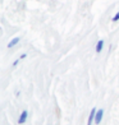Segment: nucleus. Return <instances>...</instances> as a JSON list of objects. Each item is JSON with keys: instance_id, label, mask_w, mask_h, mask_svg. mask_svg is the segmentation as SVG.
<instances>
[{"instance_id": "nucleus-5", "label": "nucleus", "mask_w": 119, "mask_h": 125, "mask_svg": "<svg viewBox=\"0 0 119 125\" xmlns=\"http://www.w3.org/2000/svg\"><path fill=\"white\" fill-rule=\"evenodd\" d=\"M103 47H104V40H99L97 43H96V52H101L103 51Z\"/></svg>"}, {"instance_id": "nucleus-1", "label": "nucleus", "mask_w": 119, "mask_h": 125, "mask_svg": "<svg viewBox=\"0 0 119 125\" xmlns=\"http://www.w3.org/2000/svg\"><path fill=\"white\" fill-rule=\"evenodd\" d=\"M103 116H104V110L100 109L96 111V116H95V124H100L101 120H103Z\"/></svg>"}, {"instance_id": "nucleus-3", "label": "nucleus", "mask_w": 119, "mask_h": 125, "mask_svg": "<svg viewBox=\"0 0 119 125\" xmlns=\"http://www.w3.org/2000/svg\"><path fill=\"white\" fill-rule=\"evenodd\" d=\"M27 117H28V111L27 110H23L21 112V116L18 119V124H24L26 120H27Z\"/></svg>"}, {"instance_id": "nucleus-7", "label": "nucleus", "mask_w": 119, "mask_h": 125, "mask_svg": "<svg viewBox=\"0 0 119 125\" xmlns=\"http://www.w3.org/2000/svg\"><path fill=\"white\" fill-rule=\"evenodd\" d=\"M21 60H22V59H21V58H18V59H17V60H15V61H14V62H13V66H17V65H18V62H19V61H21Z\"/></svg>"}, {"instance_id": "nucleus-8", "label": "nucleus", "mask_w": 119, "mask_h": 125, "mask_svg": "<svg viewBox=\"0 0 119 125\" xmlns=\"http://www.w3.org/2000/svg\"><path fill=\"white\" fill-rule=\"evenodd\" d=\"M19 58H21V59H24V58H27V54H22V55L19 56Z\"/></svg>"}, {"instance_id": "nucleus-2", "label": "nucleus", "mask_w": 119, "mask_h": 125, "mask_svg": "<svg viewBox=\"0 0 119 125\" xmlns=\"http://www.w3.org/2000/svg\"><path fill=\"white\" fill-rule=\"evenodd\" d=\"M96 111H97V109H96V107H92L91 112H90V116H88V120H87V125H91V124H92V121H95Z\"/></svg>"}, {"instance_id": "nucleus-4", "label": "nucleus", "mask_w": 119, "mask_h": 125, "mask_svg": "<svg viewBox=\"0 0 119 125\" xmlns=\"http://www.w3.org/2000/svg\"><path fill=\"white\" fill-rule=\"evenodd\" d=\"M21 41V38L19 37H14V38H12L10 40V42L8 43V49H12V47H14L15 45H18V42Z\"/></svg>"}, {"instance_id": "nucleus-6", "label": "nucleus", "mask_w": 119, "mask_h": 125, "mask_svg": "<svg viewBox=\"0 0 119 125\" xmlns=\"http://www.w3.org/2000/svg\"><path fill=\"white\" fill-rule=\"evenodd\" d=\"M111 21H113V22H118V21H119V12H118V13H117L114 17H113V18H111Z\"/></svg>"}]
</instances>
